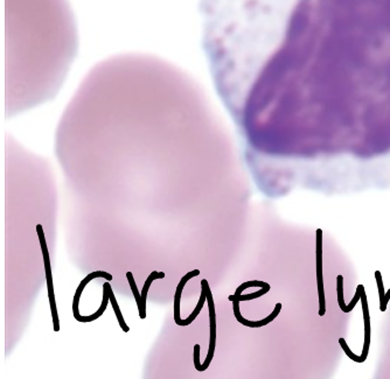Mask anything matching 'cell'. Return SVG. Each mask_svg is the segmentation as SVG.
<instances>
[{"mask_svg": "<svg viewBox=\"0 0 390 379\" xmlns=\"http://www.w3.org/2000/svg\"><path fill=\"white\" fill-rule=\"evenodd\" d=\"M36 232H37V236H39L42 255H44V264H45V271H46V280H47L49 304H50V309H52V316H53V328H54V331H59V330H60V323H59L57 308H56V304H55L52 265H50L48 248H47V244H46L45 232H44V229H42V225L41 224H37L36 225Z\"/></svg>", "mask_w": 390, "mask_h": 379, "instance_id": "cell-2", "label": "cell"}, {"mask_svg": "<svg viewBox=\"0 0 390 379\" xmlns=\"http://www.w3.org/2000/svg\"><path fill=\"white\" fill-rule=\"evenodd\" d=\"M96 278H104L105 280L108 281H111L112 280V275L109 274L108 272L105 271H95V272H91V273H89L86 278H84L81 283H80L77 289H76V293H75V296H74V301H73V316L76 317L77 315H80L79 313V304H80V297H81V294L83 292L84 287L87 286V285L90 283V281L92 279H96Z\"/></svg>", "mask_w": 390, "mask_h": 379, "instance_id": "cell-7", "label": "cell"}, {"mask_svg": "<svg viewBox=\"0 0 390 379\" xmlns=\"http://www.w3.org/2000/svg\"><path fill=\"white\" fill-rule=\"evenodd\" d=\"M164 278H165L164 272H158V271L151 272V274L147 276L145 284H144L143 291H142V307H143V309H142V312L139 313V317H141L142 320H144V318L146 317V297H147L148 288H150L151 284L153 283V280L164 279Z\"/></svg>", "mask_w": 390, "mask_h": 379, "instance_id": "cell-11", "label": "cell"}, {"mask_svg": "<svg viewBox=\"0 0 390 379\" xmlns=\"http://www.w3.org/2000/svg\"><path fill=\"white\" fill-rule=\"evenodd\" d=\"M375 279H376V283H377V288H379V296H380V307H381V306H382V305H383L385 292H384V288H383V281H382V275H381V272H380V271H376V272H375Z\"/></svg>", "mask_w": 390, "mask_h": 379, "instance_id": "cell-17", "label": "cell"}, {"mask_svg": "<svg viewBox=\"0 0 390 379\" xmlns=\"http://www.w3.org/2000/svg\"><path fill=\"white\" fill-rule=\"evenodd\" d=\"M109 301H110V296H109V292H108V286H107V284L104 283V285H103V300H102L101 307L99 308V310H97V312L92 315H89V316H82V315H77V316L75 317V320L79 321V322H82V323L92 322V321L97 320V318L101 317L102 315H103V313L105 312V309H107V307H108Z\"/></svg>", "mask_w": 390, "mask_h": 379, "instance_id": "cell-10", "label": "cell"}, {"mask_svg": "<svg viewBox=\"0 0 390 379\" xmlns=\"http://www.w3.org/2000/svg\"><path fill=\"white\" fill-rule=\"evenodd\" d=\"M339 343H340V346H341V348L343 349V351H345L346 355L348 356L352 361L355 362V363H362V362H361V358H360V356L355 355V353H353V352L350 351V349H349L348 346H347V343H346V341H345V340H343V338L341 337L340 340H339Z\"/></svg>", "mask_w": 390, "mask_h": 379, "instance_id": "cell-18", "label": "cell"}, {"mask_svg": "<svg viewBox=\"0 0 390 379\" xmlns=\"http://www.w3.org/2000/svg\"><path fill=\"white\" fill-rule=\"evenodd\" d=\"M337 291H338V304L339 307L343 313H347V306L345 305V299H343V276H337Z\"/></svg>", "mask_w": 390, "mask_h": 379, "instance_id": "cell-15", "label": "cell"}, {"mask_svg": "<svg viewBox=\"0 0 390 379\" xmlns=\"http://www.w3.org/2000/svg\"><path fill=\"white\" fill-rule=\"evenodd\" d=\"M126 278H128L129 280V284H130V287L131 289H132V293L134 295V299H135V302H137V306H138V312L141 313L142 312V294L138 292V288H137V285H135L134 283V279H133V274L131 273V272H126Z\"/></svg>", "mask_w": 390, "mask_h": 379, "instance_id": "cell-14", "label": "cell"}, {"mask_svg": "<svg viewBox=\"0 0 390 379\" xmlns=\"http://www.w3.org/2000/svg\"><path fill=\"white\" fill-rule=\"evenodd\" d=\"M200 274V271L199 270H194L190 271L188 273H186L184 276H182L179 285H178L177 291H176V295H174V321L178 326L181 327V317H180V300H181V294H182V289H184L185 285L187 284V281L190 280L194 276H198Z\"/></svg>", "mask_w": 390, "mask_h": 379, "instance_id": "cell-8", "label": "cell"}, {"mask_svg": "<svg viewBox=\"0 0 390 379\" xmlns=\"http://www.w3.org/2000/svg\"><path fill=\"white\" fill-rule=\"evenodd\" d=\"M232 308H234V314H235L236 320L239 321L241 325H243L244 327H249V328H261V327H264L266 325H269L270 322H272L275 318L278 317V314L281 313V310H282V304H276V306H275L274 312L271 313L268 317L263 318V320H261V321L245 320V318L240 313V301L239 300L232 301Z\"/></svg>", "mask_w": 390, "mask_h": 379, "instance_id": "cell-5", "label": "cell"}, {"mask_svg": "<svg viewBox=\"0 0 390 379\" xmlns=\"http://www.w3.org/2000/svg\"><path fill=\"white\" fill-rule=\"evenodd\" d=\"M316 271L318 294H319V315L324 316L326 313V300L323 278V230L321 229H318L316 233Z\"/></svg>", "mask_w": 390, "mask_h": 379, "instance_id": "cell-3", "label": "cell"}, {"mask_svg": "<svg viewBox=\"0 0 390 379\" xmlns=\"http://www.w3.org/2000/svg\"><path fill=\"white\" fill-rule=\"evenodd\" d=\"M105 284H107V286H108L110 302H111V305H112L113 312H114V314H116V317H117V320H118V323H120V327L122 328V330L124 331V333H129L130 328H129V326H126L124 318H123V315H122V312H121V309H120V306H118L116 299H114L112 288H111V286H110V281H107V283H105Z\"/></svg>", "mask_w": 390, "mask_h": 379, "instance_id": "cell-12", "label": "cell"}, {"mask_svg": "<svg viewBox=\"0 0 390 379\" xmlns=\"http://www.w3.org/2000/svg\"><path fill=\"white\" fill-rule=\"evenodd\" d=\"M256 77L291 124L390 125V0H258Z\"/></svg>", "mask_w": 390, "mask_h": 379, "instance_id": "cell-1", "label": "cell"}, {"mask_svg": "<svg viewBox=\"0 0 390 379\" xmlns=\"http://www.w3.org/2000/svg\"><path fill=\"white\" fill-rule=\"evenodd\" d=\"M270 289H271L270 285H268V286L263 287L262 289H260V291H257V292H255V293H251V294H247V295H242V294H240L239 296H235V295H229L228 299H229V301L239 300L240 302H241V301H249V300H254V299H260V297H261L262 295L266 294V293H268V292L270 291Z\"/></svg>", "mask_w": 390, "mask_h": 379, "instance_id": "cell-13", "label": "cell"}, {"mask_svg": "<svg viewBox=\"0 0 390 379\" xmlns=\"http://www.w3.org/2000/svg\"><path fill=\"white\" fill-rule=\"evenodd\" d=\"M207 301H208V307H209V321H210V340H209V350H208V355H207L206 361L203 362V364H201L200 370L199 371H206L208 369L209 364L211 363L214 357V352H215V346H216V314H215V306H214V300H213V294H211V291L208 287H207Z\"/></svg>", "mask_w": 390, "mask_h": 379, "instance_id": "cell-4", "label": "cell"}, {"mask_svg": "<svg viewBox=\"0 0 390 379\" xmlns=\"http://www.w3.org/2000/svg\"><path fill=\"white\" fill-rule=\"evenodd\" d=\"M207 287H208V281H207L206 279H202L201 280V296H200V299H199L197 307L194 308L193 313L190 314L187 318L182 320L181 327H187V326H189L190 323H192L195 320V318L198 317V315L200 314V312H201L202 308H203V305H205V302L207 300Z\"/></svg>", "mask_w": 390, "mask_h": 379, "instance_id": "cell-9", "label": "cell"}, {"mask_svg": "<svg viewBox=\"0 0 390 379\" xmlns=\"http://www.w3.org/2000/svg\"><path fill=\"white\" fill-rule=\"evenodd\" d=\"M361 302H362V313H363V321H364V342L362 348V353L360 355V358L363 363L367 360L368 352H369V346H371V336H372V325H371V315L369 309H368V302L367 296L364 293V287L361 288Z\"/></svg>", "mask_w": 390, "mask_h": 379, "instance_id": "cell-6", "label": "cell"}, {"mask_svg": "<svg viewBox=\"0 0 390 379\" xmlns=\"http://www.w3.org/2000/svg\"><path fill=\"white\" fill-rule=\"evenodd\" d=\"M268 285H269V284L264 283V281H260V280H250V281H247V283H244V284L241 285V286L237 287V289H236V292H235V294H234V295H235V296H239L240 294H242V292L244 291V289H247V288H249V287H261V288H263V287L268 286Z\"/></svg>", "mask_w": 390, "mask_h": 379, "instance_id": "cell-16", "label": "cell"}]
</instances>
